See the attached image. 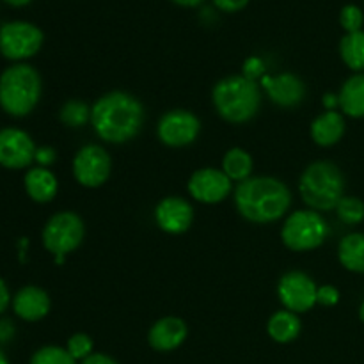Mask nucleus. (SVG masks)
Segmentation results:
<instances>
[{"mask_svg":"<svg viewBox=\"0 0 364 364\" xmlns=\"http://www.w3.org/2000/svg\"><path fill=\"white\" fill-rule=\"evenodd\" d=\"M142 123L144 107L128 92H107L91 107L92 130L102 141L110 144H124L137 137Z\"/></svg>","mask_w":364,"mask_h":364,"instance_id":"nucleus-1","label":"nucleus"},{"mask_svg":"<svg viewBox=\"0 0 364 364\" xmlns=\"http://www.w3.org/2000/svg\"><path fill=\"white\" fill-rule=\"evenodd\" d=\"M291 205V192L272 176H251L235 188L237 212L249 223L270 224L283 219Z\"/></svg>","mask_w":364,"mask_h":364,"instance_id":"nucleus-2","label":"nucleus"},{"mask_svg":"<svg viewBox=\"0 0 364 364\" xmlns=\"http://www.w3.org/2000/svg\"><path fill=\"white\" fill-rule=\"evenodd\" d=\"M41 75L27 63H14L0 73V109L11 117H25L41 100Z\"/></svg>","mask_w":364,"mask_h":364,"instance_id":"nucleus-3","label":"nucleus"},{"mask_svg":"<svg viewBox=\"0 0 364 364\" xmlns=\"http://www.w3.org/2000/svg\"><path fill=\"white\" fill-rule=\"evenodd\" d=\"M212 102L217 114L228 123H247L258 114L262 105V91L255 80L244 75H231L215 84Z\"/></svg>","mask_w":364,"mask_h":364,"instance_id":"nucleus-4","label":"nucleus"},{"mask_svg":"<svg viewBox=\"0 0 364 364\" xmlns=\"http://www.w3.org/2000/svg\"><path fill=\"white\" fill-rule=\"evenodd\" d=\"M299 192L306 205L315 212L336 210L345 196V178L336 164L318 160L309 164L299 181Z\"/></svg>","mask_w":364,"mask_h":364,"instance_id":"nucleus-5","label":"nucleus"},{"mask_svg":"<svg viewBox=\"0 0 364 364\" xmlns=\"http://www.w3.org/2000/svg\"><path fill=\"white\" fill-rule=\"evenodd\" d=\"M329 237V226L322 213L315 210H297L287 217L281 240L290 251L306 252L318 249Z\"/></svg>","mask_w":364,"mask_h":364,"instance_id":"nucleus-6","label":"nucleus"},{"mask_svg":"<svg viewBox=\"0 0 364 364\" xmlns=\"http://www.w3.org/2000/svg\"><path fill=\"white\" fill-rule=\"evenodd\" d=\"M85 237V226L75 212H59L46 220L41 240L46 251L53 256H66L77 251Z\"/></svg>","mask_w":364,"mask_h":364,"instance_id":"nucleus-7","label":"nucleus"},{"mask_svg":"<svg viewBox=\"0 0 364 364\" xmlns=\"http://www.w3.org/2000/svg\"><path fill=\"white\" fill-rule=\"evenodd\" d=\"M43 31L28 21H6L0 25V53L13 63H23L41 50Z\"/></svg>","mask_w":364,"mask_h":364,"instance_id":"nucleus-8","label":"nucleus"},{"mask_svg":"<svg viewBox=\"0 0 364 364\" xmlns=\"http://www.w3.org/2000/svg\"><path fill=\"white\" fill-rule=\"evenodd\" d=\"M112 160L109 151L98 144H87L73 159V176L85 188H98L110 178Z\"/></svg>","mask_w":364,"mask_h":364,"instance_id":"nucleus-9","label":"nucleus"},{"mask_svg":"<svg viewBox=\"0 0 364 364\" xmlns=\"http://www.w3.org/2000/svg\"><path fill=\"white\" fill-rule=\"evenodd\" d=\"M318 287L308 274L301 270L287 272L277 283V297L284 309L291 313H306L316 304Z\"/></svg>","mask_w":364,"mask_h":364,"instance_id":"nucleus-10","label":"nucleus"},{"mask_svg":"<svg viewBox=\"0 0 364 364\" xmlns=\"http://www.w3.org/2000/svg\"><path fill=\"white\" fill-rule=\"evenodd\" d=\"M201 121L191 110H171L164 114L156 127V134L162 144L169 148H185L198 139Z\"/></svg>","mask_w":364,"mask_h":364,"instance_id":"nucleus-11","label":"nucleus"},{"mask_svg":"<svg viewBox=\"0 0 364 364\" xmlns=\"http://www.w3.org/2000/svg\"><path fill=\"white\" fill-rule=\"evenodd\" d=\"M36 144L31 135L16 127L0 128V166L9 171L27 169L36 156Z\"/></svg>","mask_w":364,"mask_h":364,"instance_id":"nucleus-12","label":"nucleus"},{"mask_svg":"<svg viewBox=\"0 0 364 364\" xmlns=\"http://www.w3.org/2000/svg\"><path fill=\"white\" fill-rule=\"evenodd\" d=\"M231 180L223 169L203 167L196 171L188 180V194L203 205H217L231 194Z\"/></svg>","mask_w":364,"mask_h":364,"instance_id":"nucleus-13","label":"nucleus"},{"mask_svg":"<svg viewBox=\"0 0 364 364\" xmlns=\"http://www.w3.org/2000/svg\"><path fill=\"white\" fill-rule=\"evenodd\" d=\"M155 223L164 233L181 235L194 223V208L187 199L169 196L156 205Z\"/></svg>","mask_w":364,"mask_h":364,"instance_id":"nucleus-14","label":"nucleus"},{"mask_svg":"<svg viewBox=\"0 0 364 364\" xmlns=\"http://www.w3.org/2000/svg\"><path fill=\"white\" fill-rule=\"evenodd\" d=\"M262 85L269 98L276 105L284 107V109H294V107L301 105L306 98L304 82L294 73H281L276 77L265 75L262 78Z\"/></svg>","mask_w":364,"mask_h":364,"instance_id":"nucleus-15","label":"nucleus"},{"mask_svg":"<svg viewBox=\"0 0 364 364\" xmlns=\"http://www.w3.org/2000/svg\"><path fill=\"white\" fill-rule=\"evenodd\" d=\"M11 308H13L14 315L23 322H39L50 313L52 301L43 288L28 284V287L20 288L13 295Z\"/></svg>","mask_w":364,"mask_h":364,"instance_id":"nucleus-16","label":"nucleus"},{"mask_svg":"<svg viewBox=\"0 0 364 364\" xmlns=\"http://www.w3.org/2000/svg\"><path fill=\"white\" fill-rule=\"evenodd\" d=\"M187 323L178 316H164L156 320L148 333V343L156 352H173L187 340Z\"/></svg>","mask_w":364,"mask_h":364,"instance_id":"nucleus-17","label":"nucleus"},{"mask_svg":"<svg viewBox=\"0 0 364 364\" xmlns=\"http://www.w3.org/2000/svg\"><path fill=\"white\" fill-rule=\"evenodd\" d=\"M23 187L28 198L34 203H50L59 192V180L48 167H28L23 178Z\"/></svg>","mask_w":364,"mask_h":364,"instance_id":"nucleus-18","label":"nucleus"},{"mask_svg":"<svg viewBox=\"0 0 364 364\" xmlns=\"http://www.w3.org/2000/svg\"><path fill=\"white\" fill-rule=\"evenodd\" d=\"M345 117L338 110H327L311 123V139L322 148L338 144L345 135Z\"/></svg>","mask_w":364,"mask_h":364,"instance_id":"nucleus-19","label":"nucleus"},{"mask_svg":"<svg viewBox=\"0 0 364 364\" xmlns=\"http://www.w3.org/2000/svg\"><path fill=\"white\" fill-rule=\"evenodd\" d=\"M340 109L345 116L361 119L364 117V73H354L341 85Z\"/></svg>","mask_w":364,"mask_h":364,"instance_id":"nucleus-20","label":"nucleus"},{"mask_svg":"<svg viewBox=\"0 0 364 364\" xmlns=\"http://www.w3.org/2000/svg\"><path fill=\"white\" fill-rule=\"evenodd\" d=\"M301 329L302 323L299 315L288 311V309L276 311L269 318V323H267V333L276 343H291L299 338Z\"/></svg>","mask_w":364,"mask_h":364,"instance_id":"nucleus-21","label":"nucleus"},{"mask_svg":"<svg viewBox=\"0 0 364 364\" xmlns=\"http://www.w3.org/2000/svg\"><path fill=\"white\" fill-rule=\"evenodd\" d=\"M338 259L354 274H364V233H350L338 245Z\"/></svg>","mask_w":364,"mask_h":364,"instance_id":"nucleus-22","label":"nucleus"},{"mask_svg":"<svg viewBox=\"0 0 364 364\" xmlns=\"http://www.w3.org/2000/svg\"><path fill=\"white\" fill-rule=\"evenodd\" d=\"M220 169L224 171V174H226L231 181L242 183V181L251 178L252 169H255V160H252V156L249 155L245 149L233 148L224 155L223 167H220Z\"/></svg>","mask_w":364,"mask_h":364,"instance_id":"nucleus-23","label":"nucleus"},{"mask_svg":"<svg viewBox=\"0 0 364 364\" xmlns=\"http://www.w3.org/2000/svg\"><path fill=\"white\" fill-rule=\"evenodd\" d=\"M341 60L355 73H364V32L345 34L340 41Z\"/></svg>","mask_w":364,"mask_h":364,"instance_id":"nucleus-24","label":"nucleus"},{"mask_svg":"<svg viewBox=\"0 0 364 364\" xmlns=\"http://www.w3.org/2000/svg\"><path fill=\"white\" fill-rule=\"evenodd\" d=\"M60 121L70 128L84 127L87 121H91V109L80 100H70L63 105L59 112Z\"/></svg>","mask_w":364,"mask_h":364,"instance_id":"nucleus-25","label":"nucleus"},{"mask_svg":"<svg viewBox=\"0 0 364 364\" xmlns=\"http://www.w3.org/2000/svg\"><path fill=\"white\" fill-rule=\"evenodd\" d=\"M336 215L347 226H358L364 220V203L354 196H343L336 206Z\"/></svg>","mask_w":364,"mask_h":364,"instance_id":"nucleus-26","label":"nucleus"},{"mask_svg":"<svg viewBox=\"0 0 364 364\" xmlns=\"http://www.w3.org/2000/svg\"><path fill=\"white\" fill-rule=\"evenodd\" d=\"M28 364H77L70 352L57 345H46V347L38 348L32 354Z\"/></svg>","mask_w":364,"mask_h":364,"instance_id":"nucleus-27","label":"nucleus"},{"mask_svg":"<svg viewBox=\"0 0 364 364\" xmlns=\"http://www.w3.org/2000/svg\"><path fill=\"white\" fill-rule=\"evenodd\" d=\"M92 348H95V343H92L91 336H87L84 333L73 334L66 343V350L70 352V355L75 361H84L91 354H95Z\"/></svg>","mask_w":364,"mask_h":364,"instance_id":"nucleus-28","label":"nucleus"},{"mask_svg":"<svg viewBox=\"0 0 364 364\" xmlns=\"http://www.w3.org/2000/svg\"><path fill=\"white\" fill-rule=\"evenodd\" d=\"M340 23L341 27L347 31V34H350V32H359L364 23L363 11L359 9L358 6H354V4H348V6H345L343 9H341Z\"/></svg>","mask_w":364,"mask_h":364,"instance_id":"nucleus-29","label":"nucleus"},{"mask_svg":"<svg viewBox=\"0 0 364 364\" xmlns=\"http://www.w3.org/2000/svg\"><path fill=\"white\" fill-rule=\"evenodd\" d=\"M338 302H340V291H338L336 287H331V284L318 287V290H316V304L333 308Z\"/></svg>","mask_w":364,"mask_h":364,"instance_id":"nucleus-30","label":"nucleus"},{"mask_svg":"<svg viewBox=\"0 0 364 364\" xmlns=\"http://www.w3.org/2000/svg\"><path fill=\"white\" fill-rule=\"evenodd\" d=\"M265 73V64H263L262 59H258V57H249L247 60H245L244 64V77L249 78V80H255L258 77H262V75ZM265 77V75H263Z\"/></svg>","mask_w":364,"mask_h":364,"instance_id":"nucleus-31","label":"nucleus"},{"mask_svg":"<svg viewBox=\"0 0 364 364\" xmlns=\"http://www.w3.org/2000/svg\"><path fill=\"white\" fill-rule=\"evenodd\" d=\"M57 160L55 149L50 148V146H41V148L36 149L34 162L38 164L39 167H50Z\"/></svg>","mask_w":364,"mask_h":364,"instance_id":"nucleus-32","label":"nucleus"},{"mask_svg":"<svg viewBox=\"0 0 364 364\" xmlns=\"http://www.w3.org/2000/svg\"><path fill=\"white\" fill-rule=\"evenodd\" d=\"M217 9L226 11V13H237V11L244 9L249 4V0H213Z\"/></svg>","mask_w":364,"mask_h":364,"instance_id":"nucleus-33","label":"nucleus"},{"mask_svg":"<svg viewBox=\"0 0 364 364\" xmlns=\"http://www.w3.org/2000/svg\"><path fill=\"white\" fill-rule=\"evenodd\" d=\"M16 334V327L9 318H0V345L9 343Z\"/></svg>","mask_w":364,"mask_h":364,"instance_id":"nucleus-34","label":"nucleus"},{"mask_svg":"<svg viewBox=\"0 0 364 364\" xmlns=\"http://www.w3.org/2000/svg\"><path fill=\"white\" fill-rule=\"evenodd\" d=\"M11 301H13V295H11L9 287H7L6 281L0 277V316L6 313V309L11 306Z\"/></svg>","mask_w":364,"mask_h":364,"instance_id":"nucleus-35","label":"nucleus"},{"mask_svg":"<svg viewBox=\"0 0 364 364\" xmlns=\"http://www.w3.org/2000/svg\"><path fill=\"white\" fill-rule=\"evenodd\" d=\"M82 364H117V361L107 354H91Z\"/></svg>","mask_w":364,"mask_h":364,"instance_id":"nucleus-36","label":"nucleus"},{"mask_svg":"<svg viewBox=\"0 0 364 364\" xmlns=\"http://www.w3.org/2000/svg\"><path fill=\"white\" fill-rule=\"evenodd\" d=\"M323 107H326L327 110H336L338 107H340V96L333 95V92L326 95L323 96Z\"/></svg>","mask_w":364,"mask_h":364,"instance_id":"nucleus-37","label":"nucleus"},{"mask_svg":"<svg viewBox=\"0 0 364 364\" xmlns=\"http://www.w3.org/2000/svg\"><path fill=\"white\" fill-rule=\"evenodd\" d=\"M171 2L178 4V6H183V7H196L199 4H203L205 0H171Z\"/></svg>","mask_w":364,"mask_h":364,"instance_id":"nucleus-38","label":"nucleus"},{"mask_svg":"<svg viewBox=\"0 0 364 364\" xmlns=\"http://www.w3.org/2000/svg\"><path fill=\"white\" fill-rule=\"evenodd\" d=\"M4 2H7L9 6H13V7H21V6H27V4H31L32 0H4Z\"/></svg>","mask_w":364,"mask_h":364,"instance_id":"nucleus-39","label":"nucleus"},{"mask_svg":"<svg viewBox=\"0 0 364 364\" xmlns=\"http://www.w3.org/2000/svg\"><path fill=\"white\" fill-rule=\"evenodd\" d=\"M0 364H9V358H7L6 352L2 350V347H0Z\"/></svg>","mask_w":364,"mask_h":364,"instance_id":"nucleus-40","label":"nucleus"},{"mask_svg":"<svg viewBox=\"0 0 364 364\" xmlns=\"http://www.w3.org/2000/svg\"><path fill=\"white\" fill-rule=\"evenodd\" d=\"M359 320L364 323V302L361 304V308H359Z\"/></svg>","mask_w":364,"mask_h":364,"instance_id":"nucleus-41","label":"nucleus"}]
</instances>
